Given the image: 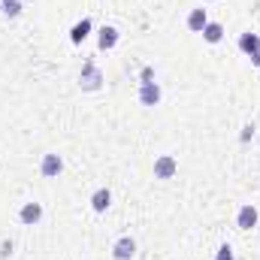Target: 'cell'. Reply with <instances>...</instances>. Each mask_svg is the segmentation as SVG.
I'll return each instance as SVG.
<instances>
[{"mask_svg": "<svg viewBox=\"0 0 260 260\" xmlns=\"http://www.w3.org/2000/svg\"><path fill=\"white\" fill-rule=\"evenodd\" d=\"M172 172H176V161L172 158H161L158 164H154V176L158 179H169Z\"/></svg>", "mask_w": 260, "mask_h": 260, "instance_id": "cell-1", "label": "cell"}, {"mask_svg": "<svg viewBox=\"0 0 260 260\" xmlns=\"http://www.w3.org/2000/svg\"><path fill=\"white\" fill-rule=\"evenodd\" d=\"M140 100L145 103V106H154V103L161 100V88H158V85H154V82H145V88H142Z\"/></svg>", "mask_w": 260, "mask_h": 260, "instance_id": "cell-2", "label": "cell"}, {"mask_svg": "<svg viewBox=\"0 0 260 260\" xmlns=\"http://www.w3.org/2000/svg\"><path fill=\"white\" fill-rule=\"evenodd\" d=\"M133 254H136V242L133 239H121L118 245H115V257L118 260H130Z\"/></svg>", "mask_w": 260, "mask_h": 260, "instance_id": "cell-3", "label": "cell"}, {"mask_svg": "<svg viewBox=\"0 0 260 260\" xmlns=\"http://www.w3.org/2000/svg\"><path fill=\"white\" fill-rule=\"evenodd\" d=\"M254 224H257V212L251 209V206H245V209L239 212V227H242V230H251Z\"/></svg>", "mask_w": 260, "mask_h": 260, "instance_id": "cell-4", "label": "cell"}, {"mask_svg": "<svg viewBox=\"0 0 260 260\" xmlns=\"http://www.w3.org/2000/svg\"><path fill=\"white\" fill-rule=\"evenodd\" d=\"M55 172H61V158H58V154H46V161H43V176H55Z\"/></svg>", "mask_w": 260, "mask_h": 260, "instance_id": "cell-5", "label": "cell"}, {"mask_svg": "<svg viewBox=\"0 0 260 260\" xmlns=\"http://www.w3.org/2000/svg\"><path fill=\"white\" fill-rule=\"evenodd\" d=\"M118 43V30L115 27H103L100 30V48H112Z\"/></svg>", "mask_w": 260, "mask_h": 260, "instance_id": "cell-6", "label": "cell"}, {"mask_svg": "<svg viewBox=\"0 0 260 260\" xmlns=\"http://www.w3.org/2000/svg\"><path fill=\"white\" fill-rule=\"evenodd\" d=\"M40 215H43V209H40L37 203H27L24 209H22V221H24V224H33V221H40Z\"/></svg>", "mask_w": 260, "mask_h": 260, "instance_id": "cell-7", "label": "cell"}, {"mask_svg": "<svg viewBox=\"0 0 260 260\" xmlns=\"http://www.w3.org/2000/svg\"><path fill=\"white\" fill-rule=\"evenodd\" d=\"M82 85H85V88H91V91H94V88H97V85H100V73L94 70V67H91V64H88V67H85V76H82Z\"/></svg>", "mask_w": 260, "mask_h": 260, "instance_id": "cell-8", "label": "cell"}, {"mask_svg": "<svg viewBox=\"0 0 260 260\" xmlns=\"http://www.w3.org/2000/svg\"><path fill=\"white\" fill-rule=\"evenodd\" d=\"M188 27H190V30H203V27H206V9H194V12H190Z\"/></svg>", "mask_w": 260, "mask_h": 260, "instance_id": "cell-9", "label": "cell"}, {"mask_svg": "<svg viewBox=\"0 0 260 260\" xmlns=\"http://www.w3.org/2000/svg\"><path fill=\"white\" fill-rule=\"evenodd\" d=\"M91 206H94L97 212H103V209L109 206V190H97V194L91 197Z\"/></svg>", "mask_w": 260, "mask_h": 260, "instance_id": "cell-10", "label": "cell"}, {"mask_svg": "<svg viewBox=\"0 0 260 260\" xmlns=\"http://www.w3.org/2000/svg\"><path fill=\"white\" fill-rule=\"evenodd\" d=\"M88 30H91V22H88V19H85L82 24H76V27H73V43H82L85 37H88Z\"/></svg>", "mask_w": 260, "mask_h": 260, "instance_id": "cell-11", "label": "cell"}, {"mask_svg": "<svg viewBox=\"0 0 260 260\" xmlns=\"http://www.w3.org/2000/svg\"><path fill=\"white\" fill-rule=\"evenodd\" d=\"M203 33H206V40H209V43H218L224 30H221V24H206V27H203Z\"/></svg>", "mask_w": 260, "mask_h": 260, "instance_id": "cell-12", "label": "cell"}, {"mask_svg": "<svg viewBox=\"0 0 260 260\" xmlns=\"http://www.w3.org/2000/svg\"><path fill=\"white\" fill-rule=\"evenodd\" d=\"M242 48H245V51H257L260 48L257 37H248V33H245V37H242Z\"/></svg>", "mask_w": 260, "mask_h": 260, "instance_id": "cell-13", "label": "cell"}, {"mask_svg": "<svg viewBox=\"0 0 260 260\" xmlns=\"http://www.w3.org/2000/svg\"><path fill=\"white\" fill-rule=\"evenodd\" d=\"M3 12L6 15H19L22 9H19V0H3Z\"/></svg>", "mask_w": 260, "mask_h": 260, "instance_id": "cell-14", "label": "cell"}, {"mask_svg": "<svg viewBox=\"0 0 260 260\" xmlns=\"http://www.w3.org/2000/svg\"><path fill=\"white\" fill-rule=\"evenodd\" d=\"M218 260H233V251H230L227 245H224V248L218 251Z\"/></svg>", "mask_w": 260, "mask_h": 260, "instance_id": "cell-15", "label": "cell"}]
</instances>
